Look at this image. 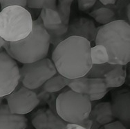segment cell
Segmentation results:
<instances>
[{
    "label": "cell",
    "instance_id": "obj_34",
    "mask_svg": "<svg viewBox=\"0 0 130 129\" xmlns=\"http://www.w3.org/2000/svg\"><path fill=\"white\" fill-rule=\"evenodd\" d=\"M66 129H69V128H66Z\"/></svg>",
    "mask_w": 130,
    "mask_h": 129
},
{
    "label": "cell",
    "instance_id": "obj_25",
    "mask_svg": "<svg viewBox=\"0 0 130 129\" xmlns=\"http://www.w3.org/2000/svg\"><path fill=\"white\" fill-rule=\"evenodd\" d=\"M0 5L2 9L10 6H19L26 8V0H0Z\"/></svg>",
    "mask_w": 130,
    "mask_h": 129
},
{
    "label": "cell",
    "instance_id": "obj_27",
    "mask_svg": "<svg viewBox=\"0 0 130 129\" xmlns=\"http://www.w3.org/2000/svg\"><path fill=\"white\" fill-rule=\"evenodd\" d=\"M105 129H127L123 123L120 121H115L104 125Z\"/></svg>",
    "mask_w": 130,
    "mask_h": 129
},
{
    "label": "cell",
    "instance_id": "obj_7",
    "mask_svg": "<svg viewBox=\"0 0 130 129\" xmlns=\"http://www.w3.org/2000/svg\"><path fill=\"white\" fill-rule=\"evenodd\" d=\"M20 68L6 51H0V97L13 92L19 84Z\"/></svg>",
    "mask_w": 130,
    "mask_h": 129
},
{
    "label": "cell",
    "instance_id": "obj_11",
    "mask_svg": "<svg viewBox=\"0 0 130 129\" xmlns=\"http://www.w3.org/2000/svg\"><path fill=\"white\" fill-rule=\"evenodd\" d=\"M27 119L24 115L12 113L7 104L0 106V129H26Z\"/></svg>",
    "mask_w": 130,
    "mask_h": 129
},
{
    "label": "cell",
    "instance_id": "obj_1",
    "mask_svg": "<svg viewBox=\"0 0 130 129\" xmlns=\"http://www.w3.org/2000/svg\"><path fill=\"white\" fill-rule=\"evenodd\" d=\"M91 42L78 36H70L58 43L52 53L57 72L69 80L85 77L91 67Z\"/></svg>",
    "mask_w": 130,
    "mask_h": 129
},
{
    "label": "cell",
    "instance_id": "obj_4",
    "mask_svg": "<svg viewBox=\"0 0 130 129\" xmlns=\"http://www.w3.org/2000/svg\"><path fill=\"white\" fill-rule=\"evenodd\" d=\"M32 15L26 8L10 6L0 12V37L14 42L24 39L32 29Z\"/></svg>",
    "mask_w": 130,
    "mask_h": 129
},
{
    "label": "cell",
    "instance_id": "obj_17",
    "mask_svg": "<svg viewBox=\"0 0 130 129\" xmlns=\"http://www.w3.org/2000/svg\"><path fill=\"white\" fill-rule=\"evenodd\" d=\"M116 65L111 64L109 63H104V64H92L89 72L85 75L87 78H101L103 79L105 75L108 72L115 67Z\"/></svg>",
    "mask_w": 130,
    "mask_h": 129
},
{
    "label": "cell",
    "instance_id": "obj_22",
    "mask_svg": "<svg viewBox=\"0 0 130 129\" xmlns=\"http://www.w3.org/2000/svg\"><path fill=\"white\" fill-rule=\"evenodd\" d=\"M26 7L32 9L51 8L56 10V0H26Z\"/></svg>",
    "mask_w": 130,
    "mask_h": 129
},
{
    "label": "cell",
    "instance_id": "obj_8",
    "mask_svg": "<svg viewBox=\"0 0 130 129\" xmlns=\"http://www.w3.org/2000/svg\"><path fill=\"white\" fill-rule=\"evenodd\" d=\"M6 97L7 105L12 113L22 115L29 113L40 103L37 94L24 86L14 90Z\"/></svg>",
    "mask_w": 130,
    "mask_h": 129
},
{
    "label": "cell",
    "instance_id": "obj_12",
    "mask_svg": "<svg viewBox=\"0 0 130 129\" xmlns=\"http://www.w3.org/2000/svg\"><path fill=\"white\" fill-rule=\"evenodd\" d=\"M40 17L42 21L44 27L45 28L48 34L52 33L55 30H58L64 26H69L63 24L57 10L51 8L42 9Z\"/></svg>",
    "mask_w": 130,
    "mask_h": 129
},
{
    "label": "cell",
    "instance_id": "obj_13",
    "mask_svg": "<svg viewBox=\"0 0 130 129\" xmlns=\"http://www.w3.org/2000/svg\"><path fill=\"white\" fill-rule=\"evenodd\" d=\"M90 115L95 121L101 125L110 123L114 119L109 102H101L91 109Z\"/></svg>",
    "mask_w": 130,
    "mask_h": 129
},
{
    "label": "cell",
    "instance_id": "obj_29",
    "mask_svg": "<svg viewBox=\"0 0 130 129\" xmlns=\"http://www.w3.org/2000/svg\"><path fill=\"white\" fill-rule=\"evenodd\" d=\"M67 128L69 129H87L83 126L78 124H73V123H67Z\"/></svg>",
    "mask_w": 130,
    "mask_h": 129
},
{
    "label": "cell",
    "instance_id": "obj_14",
    "mask_svg": "<svg viewBox=\"0 0 130 129\" xmlns=\"http://www.w3.org/2000/svg\"><path fill=\"white\" fill-rule=\"evenodd\" d=\"M127 77L126 70L122 65H116V66L105 75L103 78L106 86L109 88H117L124 84Z\"/></svg>",
    "mask_w": 130,
    "mask_h": 129
},
{
    "label": "cell",
    "instance_id": "obj_21",
    "mask_svg": "<svg viewBox=\"0 0 130 129\" xmlns=\"http://www.w3.org/2000/svg\"><path fill=\"white\" fill-rule=\"evenodd\" d=\"M88 92L87 95L104 92L107 90L103 79L101 78H87Z\"/></svg>",
    "mask_w": 130,
    "mask_h": 129
},
{
    "label": "cell",
    "instance_id": "obj_28",
    "mask_svg": "<svg viewBox=\"0 0 130 129\" xmlns=\"http://www.w3.org/2000/svg\"><path fill=\"white\" fill-rule=\"evenodd\" d=\"M107 93V90L104 91V92L98 93H93V94L88 95V97L90 100V102H93V101H97L100 99H103L105 97L106 94Z\"/></svg>",
    "mask_w": 130,
    "mask_h": 129
},
{
    "label": "cell",
    "instance_id": "obj_23",
    "mask_svg": "<svg viewBox=\"0 0 130 129\" xmlns=\"http://www.w3.org/2000/svg\"><path fill=\"white\" fill-rule=\"evenodd\" d=\"M47 115L48 126L50 129H66L67 124L62 119H61L58 115L54 114L51 110L46 111Z\"/></svg>",
    "mask_w": 130,
    "mask_h": 129
},
{
    "label": "cell",
    "instance_id": "obj_32",
    "mask_svg": "<svg viewBox=\"0 0 130 129\" xmlns=\"http://www.w3.org/2000/svg\"><path fill=\"white\" fill-rule=\"evenodd\" d=\"M4 43H5V41L3 40L2 37H0V51H1L2 48H3V46L4 44Z\"/></svg>",
    "mask_w": 130,
    "mask_h": 129
},
{
    "label": "cell",
    "instance_id": "obj_24",
    "mask_svg": "<svg viewBox=\"0 0 130 129\" xmlns=\"http://www.w3.org/2000/svg\"><path fill=\"white\" fill-rule=\"evenodd\" d=\"M32 124L35 129H50L48 126L47 115L46 112L40 110L32 119Z\"/></svg>",
    "mask_w": 130,
    "mask_h": 129
},
{
    "label": "cell",
    "instance_id": "obj_26",
    "mask_svg": "<svg viewBox=\"0 0 130 129\" xmlns=\"http://www.w3.org/2000/svg\"><path fill=\"white\" fill-rule=\"evenodd\" d=\"M97 0H78V8L81 11H87L94 6Z\"/></svg>",
    "mask_w": 130,
    "mask_h": 129
},
{
    "label": "cell",
    "instance_id": "obj_9",
    "mask_svg": "<svg viewBox=\"0 0 130 129\" xmlns=\"http://www.w3.org/2000/svg\"><path fill=\"white\" fill-rule=\"evenodd\" d=\"M113 115L124 124L130 122V92L122 90L113 95L111 104Z\"/></svg>",
    "mask_w": 130,
    "mask_h": 129
},
{
    "label": "cell",
    "instance_id": "obj_18",
    "mask_svg": "<svg viewBox=\"0 0 130 129\" xmlns=\"http://www.w3.org/2000/svg\"><path fill=\"white\" fill-rule=\"evenodd\" d=\"M91 60L93 64H104L108 62V53L105 46L102 45H95L90 49Z\"/></svg>",
    "mask_w": 130,
    "mask_h": 129
},
{
    "label": "cell",
    "instance_id": "obj_31",
    "mask_svg": "<svg viewBox=\"0 0 130 129\" xmlns=\"http://www.w3.org/2000/svg\"><path fill=\"white\" fill-rule=\"evenodd\" d=\"M127 16L128 20H130V4H128L127 8Z\"/></svg>",
    "mask_w": 130,
    "mask_h": 129
},
{
    "label": "cell",
    "instance_id": "obj_16",
    "mask_svg": "<svg viewBox=\"0 0 130 129\" xmlns=\"http://www.w3.org/2000/svg\"><path fill=\"white\" fill-rule=\"evenodd\" d=\"M90 15L99 24L105 25L114 21L115 13L112 10L108 8H100L93 10Z\"/></svg>",
    "mask_w": 130,
    "mask_h": 129
},
{
    "label": "cell",
    "instance_id": "obj_30",
    "mask_svg": "<svg viewBox=\"0 0 130 129\" xmlns=\"http://www.w3.org/2000/svg\"><path fill=\"white\" fill-rule=\"evenodd\" d=\"M103 5H110V4H114L116 2V0H99Z\"/></svg>",
    "mask_w": 130,
    "mask_h": 129
},
{
    "label": "cell",
    "instance_id": "obj_33",
    "mask_svg": "<svg viewBox=\"0 0 130 129\" xmlns=\"http://www.w3.org/2000/svg\"><path fill=\"white\" fill-rule=\"evenodd\" d=\"M2 101H3V97H0V106L2 104Z\"/></svg>",
    "mask_w": 130,
    "mask_h": 129
},
{
    "label": "cell",
    "instance_id": "obj_6",
    "mask_svg": "<svg viewBox=\"0 0 130 129\" xmlns=\"http://www.w3.org/2000/svg\"><path fill=\"white\" fill-rule=\"evenodd\" d=\"M56 73L57 70L52 61L45 57L32 63L24 64L20 69V81L26 88L35 90L42 86Z\"/></svg>",
    "mask_w": 130,
    "mask_h": 129
},
{
    "label": "cell",
    "instance_id": "obj_15",
    "mask_svg": "<svg viewBox=\"0 0 130 129\" xmlns=\"http://www.w3.org/2000/svg\"><path fill=\"white\" fill-rule=\"evenodd\" d=\"M69 79L63 77L61 75L53 76L43 84V88L48 93H56L67 86Z\"/></svg>",
    "mask_w": 130,
    "mask_h": 129
},
{
    "label": "cell",
    "instance_id": "obj_3",
    "mask_svg": "<svg viewBox=\"0 0 130 129\" xmlns=\"http://www.w3.org/2000/svg\"><path fill=\"white\" fill-rule=\"evenodd\" d=\"M50 44V35L44 27L39 16L33 21L32 31L27 37L14 42L5 41L3 47L12 58L24 64L45 58Z\"/></svg>",
    "mask_w": 130,
    "mask_h": 129
},
{
    "label": "cell",
    "instance_id": "obj_10",
    "mask_svg": "<svg viewBox=\"0 0 130 129\" xmlns=\"http://www.w3.org/2000/svg\"><path fill=\"white\" fill-rule=\"evenodd\" d=\"M97 28L94 23L89 19L84 17L78 18L69 24L68 30L64 37L78 36L87 40L89 42L95 40Z\"/></svg>",
    "mask_w": 130,
    "mask_h": 129
},
{
    "label": "cell",
    "instance_id": "obj_2",
    "mask_svg": "<svg viewBox=\"0 0 130 129\" xmlns=\"http://www.w3.org/2000/svg\"><path fill=\"white\" fill-rule=\"evenodd\" d=\"M95 45L107 51L108 63L125 66L130 61V26L124 20H114L97 29Z\"/></svg>",
    "mask_w": 130,
    "mask_h": 129
},
{
    "label": "cell",
    "instance_id": "obj_20",
    "mask_svg": "<svg viewBox=\"0 0 130 129\" xmlns=\"http://www.w3.org/2000/svg\"><path fill=\"white\" fill-rule=\"evenodd\" d=\"M67 86L71 90L80 94H87L88 92V82L86 77H78L69 80Z\"/></svg>",
    "mask_w": 130,
    "mask_h": 129
},
{
    "label": "cell",
    "instance_id": "obj_5",
    "mask_svg": "<svg viewBox=\"0 0 130 129\" xmlns=\"http://www.w3.org/2000/svg\"><path fill=\"white\" fill-rule=\"evenodd\" d=\"M91 102L88 95L69 90L60 93L57 97L56 113L67 123L79 124L90 116L92 109Z\"/></svg>",
    "mask_w": 130,
    "mask_h": 129
},
{
    "label": "cell",
    "instance_id": "obj_19",
    "mask_svg": "<svg viewBox=\"0 0 130 129\" xmlns=\"http://www.w3.org/2000/svg\"><path fill=\"white\" fill-rule=\"evenodd\" d=\"M74 0H58L56 10L59 13L62 24L69 25L71 13V6Z\"/></svg>",
    "mask_w": 130,
    "mask_h": 129
}]
</instances>
